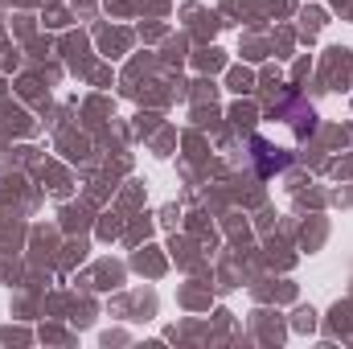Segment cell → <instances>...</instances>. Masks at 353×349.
<instances>
[]
</instances>
